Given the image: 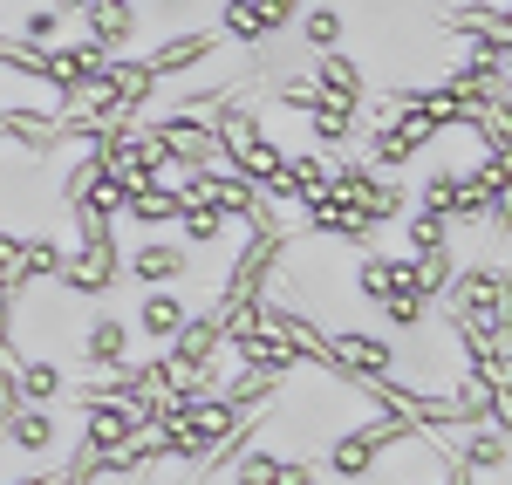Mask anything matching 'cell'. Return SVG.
<instances>
[{
	"instance_id": "6da1fadb",
	"label": "cell",
	"mask_w": 512,
	"mask_h": 485,
	"mask_svg": "<svg viewBox=\"0 0 512 485\" xmlns=\"http://www.w3.org/2000/svg\"><path fill=\"white\" fill-rule=\"evenodd\" d=\"M117 226L103 219V212H76V253H62V274L55 281L69 287V294H103V287H117Z\"/></svg>"
},
{
	"instance_id": "7a4b0ae2",
	"label": "cell",
	"mask_w": 512,
	"mask_h": 485,
	"mask_svg": "<svg viewBox=\"0 0 512 485\" xmlns=\"http://www.w3.org/2000/svg\"><path fill=\"white\" fill-rule=\"evenodd\" d=\"M410 438H424L410 417H369V424H355V431H342V438L328 445V472H335V479H362V472H376L383 451L410 445Z\"/></svg>"
},
{
	"instance_id": "3957f363",
	"label": "cell",
	"mask_w": 512,
	"mask_h": 485,
	"mask_svg": "<svg viewBox=\"0 0 512 485\" xmlns=\"http://www.w3.org/2000/svg\"><path fill=\"white\" fill-rule=\"evenodd\" d=\"M444 301H451V322H506V267L492 260H472V267H451V287H444Z\"/></svg>"
},
{
	"instance_id": "277c9868",
	"label": "cell",
	"mask_w": 512,
	"mask_h": 485,
	"mask_svg": "<svg viewBox=\"0 0 512 485\" xmlns=\"http://www.w3.org/2000/svg\"><path fill=\"white\" fill-rule=\"evenodd\" d=\"M219 349H226V328H219L212 308L205 315H185V328L164 342V356H171L178 376H219Z\"/></svg>"
},
{
	"instance_id": "5b68a950",
	"label": "cell",
	"mask_w": 512,
	"mask_h": 485,
	"mask_svg": "<svg viewBox=\"0 0 512 485\" xmlns=\"http://www.w3.org/2000/svg\"><path fill=\"white\" fill-rule=\"evenodd\" d=\"M328 349H335L342 383H355V376H390V369H396V342H390V335H376V328H335Z\"/></svg>"
},
{
	"instance_id": "8992f818",
	"label": "cell",
	"mask_w": 512,
	"mask_h": 485,
	"mask_svg": "<svg viewBox=\"0 0 512 485\" xmlns=\"http://www.w3.org/2000/svg\"><path fill=\"white\" fill-rule=\"evenodd\" d=\"M130 281H144V287H178L185 274H192V246L185 240H144V246H130Z\"/></svg>"
},
{
	"instance_id": "52a82bcc",
	"label": "cell",
	"mask_w": 512,
	"mask_h": 485,
	"mask_svg": "<svg viewBox=\"0 0 512 485\" xmlns=\"http://www.w3.org/2000/svg\"><path fill=\"white\" fill-rule=\"evenodd\" d=\"M212 55H219V28H185V35L158 41V48L144 55V69H151V82H164V76H185L198 62H212Z\"/></svg>"
},
{
	"instance_id": "ba28073f",
	"label": "cell",
	"mask_w": 512,
	"mask_h": 485,
	"mask_svg": "<svg viewBox=\"0 0 512 485\" xmlns=\"http://www.w3.org/2000/svg\"><path fill=\"white\" fill-rule=\"evenodd\" d=\"M137 0H82V35L89 48H103V55H117L123 41L137 35V14H130Z\"/></svg>"
},
{
	"instance_id": "9c48e42d",
	"label": "cell",
	"mask_w": 512,
	"mask_h": 485,
	"mask_svg": "<svg viewBox=\"0 0 512 485\" xmlns=\"http://www.w3.org/2000/svg\"><path fill=\"white\" fill-rule=\"evenodd\" d=\"M0 431H7V445L41 458V451H55V404H21L0 417Z\"/></svg>"
},
{
	"instance_id": "30bf717a",
	"label": "cell",
	"mask_w": 512,
	"mask_h": 485,
	"mask_svg": "<svg viewBox=\"0 0 512 485\" xmlns=\"http://www.w3.org/2000/svg\"><path fill=\"white\" fill-rule=\"evenodd\" d=\"M301 117H308V137H315V151H342L349 137H362V117H355L349 103H335V96H315Z\"/></svg>"
},
{
	"instance_id": "8fae6325",
	"label": "cell",
	"mask_w": 512,
	"mask_h": 485,
	"mask_svg": "<svg viewBox=\"0 0 512 485\" xmlns=\"http://www.w3.org/2000/svg\"><path fill=\"white\" fill-rule=\"evenodd\" d=\"M0 137H14V144H28V151H55V137H62V117H48V110H35V103H7L0 110Z\"/></svg>"
},
{
	"instance_id": "7c38bea8",
	"label": "cell",
	"mask_w": 512,
	"mask_h": 485,
	"mask_svg": "<svg viewBox=\"0 0 512 485\" xmlns=\"http://www.w3.org/2000/svg\"><path fill=\"white\" fill-rule=\"evenodd\" d=\"M315 89L321 96H335V103H349V110H362V69H355V55H342V48H321L315 55Z\"/></svg>"
},
{
	"instance_id": "4fadbf2b",
	"label": "cell",
	"mask_w": 512,
	"mask_h": 485,
	"mask_svg": "<svg viewBox=\"0 0 512 485\" xmlns=\"http://www.w3.org/2000/svg\"><path fill=\"white\" fill-rule=\"evenodd\" d=\"M451 458H458V465H465V472H506V424H465V445L451 451Z\"/></svg>"
},
{
	"instance_id": "5bb4252c",
	"label": "cell",
	"mask_w": 512,
	"mask_h": 485,
	"mask_svg": "<svg viewBox=\"0 0 512 485\" xmlns=\"http://www.w3.org/2000/svg\"><path fill=\"white\" fill-rule=\"evenodd\" d=\"M233 349H239V356H246L253 369H267L274 383H280V376H294V369H301V356H294V349H287V342H280V335H274L267 322H260V328H246V335H233Z\"/></svg>"
},
{
	"instance_id": "9a60e30c",
	"label": "cell",
	"mask_w": 512,
	"mask_h": 485,
	"mask_svg": "<svg viewBox=\"0 0 512 485\" xmlns=\"http://www.w3.org/2000/svg\"><path fill=\"white\" fill-rule=\"evenodd\" d=\"M82 356H89V369H123L130 363V328L117 315H96L82 328Z\"/></svg>"
},
{
	"instance_id": "2e32d148",
	"label": "cell",
	"mask_w": 512,
	"mask_h": 485,
	"mask_svg": "<svg viewBox=\"0 0 512 485\" xmlns=\"http://www.w3.org/2000/svg\"><path fill=\"white\" fill-rule=\"evenodd\" d=\"M123 212H130L137 226H178V212H185V192L151 178V185H137V192L123 199Z\"/></svg>"
},
{
	"instance_id": "e0dca14e",
	"label": "cell",
	"mask_w": 512,
	"mask_h": 485,
	"mask_svg": "<svg viewBox=\"0 0 512 485\" xmlns=\"http://www.w3.org/2000/svg\"><path fill=\"white\" fill-rule=\"evenodd\" d=\"M185 315H192V308L178 301V287H151V294H144V308H137V328H144L151 342H171V335L185 328Z\"/></svg>"
},
{
	"instance_id": "ac0fdd59",
	"label": "cell",
	"mask_w": 512,
	"mask_h": 485,
	"mask_svg": "<svg viewBox=\"0 0 512 485\" xmlns=\"http://www.w3.org/2000/svg\"><path fill=\"white\" fill-rule=\"evenodd\" d=\"M376 315H383V322L390 328H403V335H410V328H424V315H431V301H424V294H410V287H383V294H376Z\"/></svg>"
},
{
	"instance_id": "d6986e66",
	"label": "cell",
	"mask_w": 512,
	"mask_h": 485,
	"mask_svg": "<svg viewBox=\"0 0 512 485\" xmlns=\"http://www.w3.org/2000/svg\"><path fill=\"white\" fill-rule=\"evenodd\" d=\"M14 383H21V404H55L69 390V376L55 363H14Z\"/></svg>"
},
{
	"instance_id": "ffe728a7",
	"label": "cell",
	"mask_w": 512,
	"mask_h": 485,
	"mask_svg": "<svg viewBox=\"0 0 512 485\" xmlns=\"http://www.w3.org/2000/svg\"><path fill=\"white\" fill-rule=\"evenodd\" d=\"M274 390H280V383H274V376H267V369H253V363H246V369H239V376H233V383L219 390V397H226V404H233L239 417H246V410H260V404H267Z\"/></svg>"
},
{
	"instance_id": "44dd1931",
	"label": "cell",
	"mask_w": 512,
	"mask_h": 485,
	"mask_svg": "<svg viewBox=\"0 0 512 485\" xmlns=\"http://www.w3.org/2000/svg\"><path fill=\"white\" fill-rule=\"evenodd\" d=\"M444 28H458V35H506V7H499V0L451 7V14H444Z\"/></svg>"
},
{
	"instance_id": "7402d4cb",
	"label": "cell",
	"mask_w": 512,
	"mask_h": 485,
	"mask_svg": "<svg viewBox=\"0 0 512 485\" xmlns=\"http://www.w3.org/2000/svg\"><path fill=\"white\" fill-rule=\"evenodd\" d=\"M178 226H185V246H212V240H226V212H219V205H205V199H185Z\"/></svg>"
},
{
	"instance_id": "603a6c76",
	"label": "cell",
	"mask_w": 512,
	"mask_h": 485,
	"mask_svg": "<svg viewBox=\"0 0 512 485\" xmlns=\"http://www.w3.org/2000/svg\"><path fill=\"white\" fill-rule=\"evenodd\" d=\"M280 472H287V458H280V451H267V445H246L233 458V479L239 485H280Z\"/></svg>"
},
{
	"instance_id": "cb8c5ba5",
	"label": "cell",
	"mask_w": 512,
	"mask_h": 485,
	"mask_svg": "<svg viewBox=\"0 0 512 485\" xmlns=\"http://www.w3.org/2000/svg\"><path fill=\"white\" fill-rule=\"evenodd\" d=\"M62 28H69V14L48 0V7H28V14H21V35H14V41H28V48H55Z\"/></svg>"
},
{
	"instance_id": "d4e9b609",
	"label": "cell",
	"mask_w": 512,
	"mask_h": 485,
	"mask_svg": "<svg viewBox=\"0 0 512 485\" xmlns=\"http://www.w3.org/2000/svg\"><path fill=\"white\" fill-rule=\"evenodd\" d=\"M219 41H267V21L253 0H226L219 7Z\"/></svg>"
},
{
	"instance_id": "484cf974",
	"label": "cell",
	"mask_w": 512,
	"mask_h": 485,
	"mask_svg": "<svg viewBox=\"0 0 512 485\" xmlns=\"http://www.w3.org/2000/svg\"><path fill=\"white\" fill-rule=\"evenodd\" d=\"M294 21H301V41H308V48H342V14H335V7H301V14H294Z\"/></svg>"
},
{
	"instance_id": "4316f807",
	"label": "cell",
	"mask_w": 512,
	"mask_h": 485,
	"mask_svg": "<svg viewBox=\"0 0 512 485\" xmlns=\"http://www.w3.org/2000/svg\"><path fill=\"white\" fill-rule=\"evenodd\" d=\"M444 240H451V219L431 212V205H417V212H410V253H417V246H444Z\"/></svg>"
},
{
	"instance_id": "83f0119b",
	"label": "cell",
	"mask_w": 512,
	"mask_h": 485,
	"mask_svg": "<svg viewBox=\"0 0 512 485\" xmlns=\"http://www.w3.org/2000/svg\"><path fill=\"white\" fill-rule=\"evenodd\" d=\"M0 287H14V294L28 287V274H21V233H7V226H0Z\"/></svg>"
},
{
	"instance_id": "f1b7e54d",
	"label": "cell",
	"mask_w": 512,
	"mask_h": 485,
	"mask_svg": "<svg viewBox=\"0 0 512 485\" xmlns=\"http://www.w3.org/2000/svg\"><path fill=\"white\" fill-rule=\"evenodd\" d=\"M253 7H260V21H267V35H280V28L301 14V0H253Z\"/></svg>"
},
{
	"instance_id": "f546056e",
	"label": "cell",
	"mask_w": 512,
	"mask_h": 485,
	"mask_svg": "<svg viewBox=\"0 0 512 485\" xmlns=\"http://www.w3.org/2000/svg\"><path fill=\"white\" fill-rule=\"evenodd\" d=\"M0 356H14V287H0Z\"/></svg>"
},
{
	"instance_id": "4dcf8cb0",
	"label": "cell",
	"mask_w": 512,
	"mask_h": 485,
	"mask_svg": "<svg viewBox=\"0 0 512 485\" xmlns=\"http://www.w3.org/2000/svg\"><path fill=\"white\" fill-rule=\"evenodd\" d=\"M280 485H321V479H315V465H287V472H280Z\"/></svg>"
},
{
	"instance_id": "1f68e13d",
	"label": "cell",
	"mask_w": 512,
	"mask_h": 485,
	"mask_svg": "<svg viewBox=\"0 0 512 485\" xmlns=\"http://www.w3.org/2000/svg\"><path fill=\"white\" fill-rule=\"evenodd\" d=\"M14 485H62V472H35V479H14Z\"/></svg>"
}]
</instances>
